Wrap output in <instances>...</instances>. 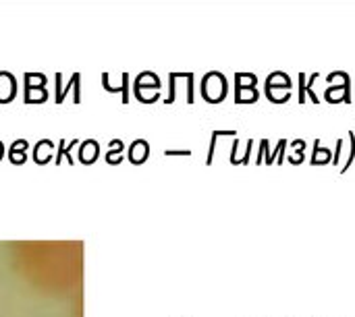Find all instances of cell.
<instances>
[{
  "label": "cell",
  "instance_id": "6da1fadb",
  "mask_svg": "<svg viewBox=\"0 0 355 317\" xmlns=\"http://www.w3.org/2000/svg\"><path fill=\"white\" fill-rule=\"evenodd\" d=\"M202 94H204L206 102H210V104L222 102V100L226 98V94H228L226 77H224L222 73H216V71L208 73V75L204 77V81H202Z\"/></svg>",
  "mask_w": 355,
  "mask_h": 317
},
{
  "label": "cell",
  "instance_id": "7a4b0ae2",
  "mask_svg": "<svg viewBox=\"0 0 355 317\" xmlns=\"http://www.w3.org/2000/svg\"><path fill=\"white\" fill-rule=\"evenodd\" d=\"M328 162H332V151L328 147H322L320 139H316L314 149H311V157H309V166H326Z\"/></svg>",
  "mask_w": 355,
  "mask_h": 317
},
{
  "label": "cell",
  "instance_id": "3957f363",
  "mask_svg": "<svg viewBox=\"0 0 355 317\" xmlns=\"http://www.w3.org/2000/svg\"><path fill=\"white\" fill-rule=\"evenodd\" d=\"M324 100L328 104H351V89H343V87H328L324 89Z\"/></svg>",
  "mask_w": 355,
  "mask_h": 317
},
{
  "label": "cell",
  "instance_id": "277c9868",
  "mask_svg": "<svg viewBox=\"0 0 355 317\" xmlns=\"http://www.w3.org/2000/svg\"><path fill=\"white\" fill-rule=\"evenodd\" d=\"M264 94L272 104H287L293 96V87H266Z\"/></svg>",
  "mask_w": 355,
  "mask_h": 317
},
{
  "label": "cell",
  "instance_id": "5b68a950",
  "mask_svg": "<svg viewBox=\"0 0 355 317\" xmlns=\"http://www.w3.org/2000/svg\"><path fill=\"white\" fill-rule=\"evenodd\" d=\"M260 100L258 87H235V102L237 104H256Z\"/></svg>",
  "mask_w": 355,
  "mask_h": 317
},
{
  "label": "cell",
  "instance_id": "8992f818",
  "mask_svg": "<svg viewBox=\"0 0 355 317\" xmlns=\"http://www.w3.org/2000/svg\"><path fill=\"white\" fill-rule=\"evenodd\" d=\"M326 83L328 87H343V89H351V77L345 71H332L326 75Z\"/></svg>",
  "mask_w": 355,
  "mask_h": 317
},
{
  "label": "cell",
  "instance_id": "52a82bcc",
  "mask_svg": "<svg viewBox=\"0 0 355 317\" xmlns=\"http://www.w3.org/2000/svg\"><path fill=\"white\" fill-rule=\"evenodd\" d=\"M266 87H293L291 77L283 71H274L266 77Z\"/></svg>",
  "mask_w": 355,
  "mask_h": 317
},
{
  "label": "cell",
  "instance_id": "ba28073f",
  "mask_svg": "<svg viewBox=\"0 0 355 317\" xmlns=\"http://www.w3.org/2000/svg\"><path fill=\"white\" fill-rule=\"evenodd\" d=\"M287 147H289V143H287V139H281L279 143H276V147L274 149H270V157H272V164H283L285 162V157H287Z\"/></svg>",
  "mask_w": 355,
  "mask_h": 317
},
{
  "label": "cell",
  "instance_id": "9c48e42d",
  "mask_svg": "<svg viewBox=\"0 0 355 317\" xmlns=\"http://www.w3.org/2000/svg\"><path fill=\"white\" fill-rule=\"evenodd\" d=\"M256 166H260L262 162H266V166H272V157H270V143L268 139H262L260 141V149H258V155H256Z\"/></svg>",
  "mask_w": 355,
  "mask_h": 317
},
{
  "label": "cell",
  "instance_id": "30bf717a",
  "mask_svg": "<svg viewBox=\"0 0 355 317\" xmlns=\"http://www.w3.org/2000/svg\"><path fill=\"white\" fill-rule=\"evenodd\" d=\"M258 77L254 73H237L235 75V87H256Z\"/></svg>",
  "mask_w": 355,
  "mask_h": 317
},
{
  "label": "cell",
  "instance_id": "8fae6325",
  "mask_svg": "<svg viewBox=\"0 0 355 317\" xmlns=\"http://www.w3.org/2000/svg\"><path fill=\"white\" fill-rule=\"evenodd\" d=\"M347 139H349V153H347L345 162H343V166H341V174H345V172H347V170L351 168L353 160H355V133H353V131H349Z\"/></svg>",
  "mask_w": 355,
  "mask_h": 317
},
{
  "label": "cell",
  "instance_id": "7c38bea8",
  "mask_svg": "<svg viewBox=\"0 0 355 317\" xmlns=\"http://www.w3.org/2000/svg\"><path fill=\"white\" fill-rule=\"evenodd\" d=\"M287 162H291L293 166H299L303 160H305V153H299V151H289L287 149V157H285Z\"/></svg>",
  "mask_w": 355,
  "mask_h": 317
},
{
  "label": "cell",
  "instance_id": "4fadbf2b",
  "mask_svg": "<svg viewBox=\"0 0 355 317\" xmlns=\"http://www.w3.org/2000/svg\"><path fill=\"white\" fill-rule=\"evenodd\" d=\"M305 73H299V98H297V102L299 104H305L307 102V98H305Z\"/></svg>",
  "mask_w": 355,
  "mask_h": 317
},
{
  "label": "cell",
  "instance_id": "5bb4252c",
  "mask_svg": "<svg viewBox=\"0 0 355 317\" xmlns=\"http://www.w3.org/2000/svg\"><path fill=\"white\" fill-rule=\"evenodd\" d=\"M252 151H254V139H247V141H245V149H243V155H241V162H239V164H249Z\"/></svg>",
  "mask_w": 355,
  "mask_h": 317
},
{
  "label": "cell",
  "instance_id": "9a60e30c",
  "mask_svg": "<svg viewBox=\"0 0 355 317\" xmlns=\"http://www.w3.org/2000/svg\"><path fill=\"white\" fill-rule=\"evenodd\" d=\"M345 147V141L343 139H337V149H335V155H332V162L335 166H341V151Z\"/></svg>",
  "mask_w": 355,
  "mask_h": 317
},
{
  "label": "cell",
  "instance_id": "2e32d148",
  "mask_svg": "<svg viewBox=\"0 0 355 317\" xmlns=\"http://www.w3.org/2000/svg\"><path fill=\"white\" fill-rule=\"evenodd\" d=\"M305 147H307V143H305L303 139H295V141H291L289 151H299V153H305Z\"/></svg>",
  "mask_w": 355,
  "mask_h": 317
}]
</instances>
